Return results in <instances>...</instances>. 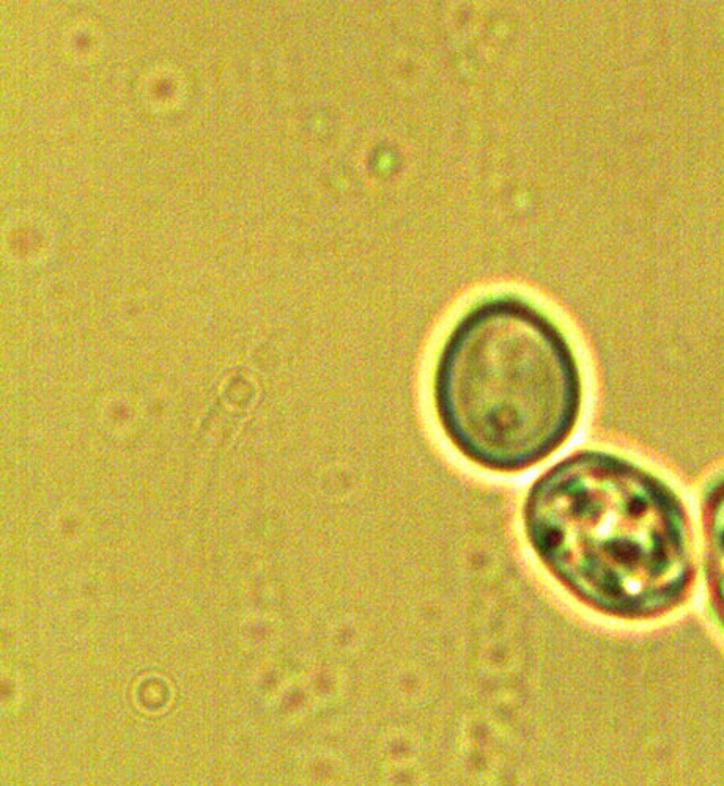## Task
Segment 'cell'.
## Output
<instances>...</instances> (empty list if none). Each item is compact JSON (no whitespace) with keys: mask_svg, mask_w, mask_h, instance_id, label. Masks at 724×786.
<instances>
[{"mask_svg":"<svg viewBox=\"0 0 724 786\" xmlns=\"http://www.w3.org/2000/svg\"><path fill=\"white\" fill-rule=\"evenodd\" d=\"M523 532L546 572L591 611L650 621L684 604L695 538L674 487L629 456L583 448L529 487Z\"/></svg>","mask_w":724,"mask_h":786,"instance_id":"1","label":"cell"},{"mask_svg":"<svg viewBox=\"0 0 724 786\" xmlns=\"http://www.w3.org/2000/svg\"><path fill=\"white\" fill-rule=\"evenodd\" d=\"M584 395L569 335L537 304L510 292L460 315L431 375L444 437L495 473L527 471L556 453L580 423Z\"/></svg>","mask_w":724,"mask_h":786,"instance_id":"2","label":"cell"},{"mask_svg":"<svg viewBox=\"0 0 724 786\" xmlns=\"http://www.w3.org/2000/svg\"><path fill=\"white\" fill-rule=\"evenodd\" d=\"M701 517L705 581L711 611L724 631V472L705 487Z\"/></svg>","mask_w":724,"mask_h":786,"instance_id":"3","label":"cell"}]
</instances>
